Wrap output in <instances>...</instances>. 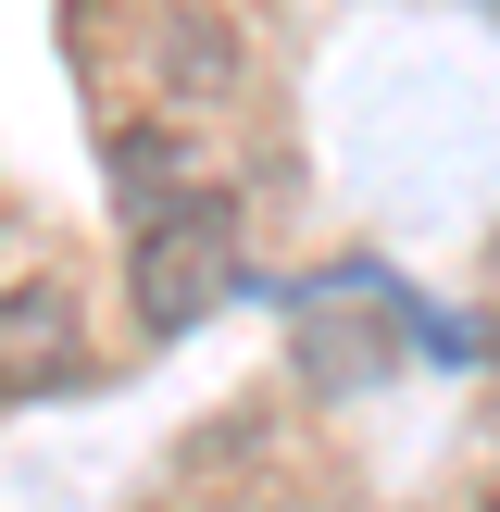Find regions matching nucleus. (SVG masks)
Listing matches in <instances>:
<instances>
[{
  "mask_svg": "<svg viewBox=\"0 0 500 512\" xmlns=\"http://www.w3.org/2000/svg\"><path fill=\"white\" fill-rule=\"evenodd\" d=\"M225 300H238V200H200V213H175V225H138V250H125V313H138V338H188Z\"/></svg>",
  "mask_w": 500,
  "mask_h": 512,
  "instance_id": "1",
  "label": "nucleus"
},
{
  "mask_svg": "<svg viewBox=\"0 0 500 512\" xmlns=\"http://www.w3.org/2000/svg\"><path fill=\"white\" fill-rule=\"evenodd\" d=\"M75 363H88V325H75V288H63V275L0 288V400H50Z\"/></svg>",
  "mask_w": 500,
  "mask_h": 512,
  "instance_id": "2",
  "label": "nucleus"
},
{
  "mask_svg": "<svg viewBox=\"0 0 500 512\" xmlns=\"http://www.w3.org/2000/svg\"><path fill=\"white\" fill-rule=\"evenodd\" d=\"M488 350H500V338H488Z\"/></svg>",
  "mask_w": 500,
  "mask_h": 512,
  "instance_id": "3",
  "label": "nucleus"
}]
</instances>
